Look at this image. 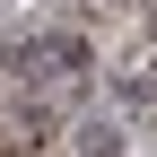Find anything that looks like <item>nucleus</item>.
Here are the masks:
<instances>
[{"mask_svg":"<svg viewBox=\"0 0 157 157\" xmlns=\"http://www.w3.org/2000/svg\"><path fill=\"white\" fill-rule=\"evenodd\" d=\"M78 148H87V157H122V122H87Z\"/></svg>","mask_w":157,"mask_h":157,"instance_id":"nucleus-3","label":"nucleus"},{"mask_svg":"<svg viewBox=\"0 0 157 157\" xmlns=\"http://www.w3.org/2000/svg\"><path fill=\"white\" fill-rule=\"evenodd\" d=\"M0 70L26 78V87H35V78H78V70H87V44H78V35H26V44L0 52Z\"/></svg>","mask_w":157,"mask_h":157,"instance_id":"nucleus-1","label":"nucleus"},{"mask_svg":"<svg viewBox=\"0 0 157 157\" xmlns=\"http://www.w3.org/2000/svg\"><path fill=\"white\" fill-rule=\"evenodd\" d=\"M148 35H157V9H148Z\"/></svg>","mask_w":157,"mask_h":157,"instance_id":"nucleus-4","label":"nucleus"},{"mask_svg":"<svg viewBox=\"0 0 157 157\" xmlns=\"http://www.w3.org/2000/svg\"><path fill=\"white\" fill-rule=\"evenodd\" d=\"M0 157H44V113L0 105Z\"/></svg>","mask_w":157,"mask_h":157,"instance_id":"nucleus-2","label":"nucleus"}]
</instances>
